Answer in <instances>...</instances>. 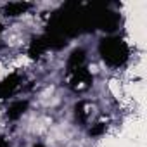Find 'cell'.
<instances>
[{
  "instance_id": "1",
  "label": "cell",
  "mask_w": 147,
  "mask_h": 147,
  "mask_svg": "<svg viewBox=\"0 0 147 147\" xmlns=\"http://www.w3.org/2000/svg\"><path fill=\"white\" fill-rule=\"evenodd\" d=\"M90 73H92V75H97V73H99L97 64H90Z\"/></svg>"
}]
</instances>
